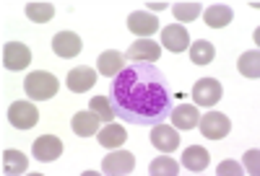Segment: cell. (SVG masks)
Masks as SVG:
<instances>
[{"label":"cell","mask_w":260,"mask_h":176,"mask_svg":"<svg viewBox=\"0 0 260 176\" xmlns=\"http://www.w3.org/2000/svg\"><path fill=\"white\" fill-rule=\"evenodd\" d=\"M110 101L115 117L133 127H154L172 114V85L148 62H130L112 78Z\"/></svg>","instance_id":"1"},{"label":"cell","mask_w":260,"mask_h":176,"mask_svg":"<svg viewBox=\"0 0 260 176\" xmlns=\"http://www.w3.org/2000/svg\"><path fill=\"white\" fill-rule=\"evenodd\" d=\"M24 88H26V94L34 99V101H47L57 94V88H60V80L47 73V70H34L26 75L24 80Z\"/></svg>","instance_id":"2"},{"label":"cell","mask_w":260,"mask_h":176,"mask_svg":"<svg viewBox=\"0 0 260 176\" xmlns=\"http://www.w3.org/2000/svg\"><path fill=\"white\" fill-rule=\"evenodd\" d=\"M221 94H224V88L216 78H201L192 85V101H195V106H203V109L216 106L221 101Z\"/></svg>","instance_id":"3"},{"label":"cell","mask_w":260,"mask_h":176,"mask_svg":"<svg viewBox=\"0 0 260 176\" xmlns=\"http://www.w3.org/2000/svg\"><path fill=\"white\" fill-rule=\"evenodd\" d=\"M8 122L16 129H31L39 122V109L31 101H13L8 109Z\"/></svg>","instance_id":"4"},{"label":"cell","mask_w":260,"mask_h":176,"mask_svg":"<svg viewBox=\"0 0 260 176\" xmlns=\"http://www.w3.org/2000/svg\"><path fill=\"white\" fill-rule=\"evenodd\" d=\"M198 127L203 132V138L206 140H221L229 135V129H232V122L229 117H224L221 112H208L198 119Z\"/></svg>","instance_id":"5"},{"label":"cell","mask_w":260,"mask_h":176,"mask_svg":"<svg viewBox=\"0 0 260 176\" xmlns=\"http://www.w3.org/2000/svg\"><path fill=\"white\" fill-rule=\"evenodd\" d=\"M159 57H161V47L154 39H138V41L130 44L127 52H125V60H130V62H148V65H154Z\"/></svg>","instance_id":"6"},{"label":"cell","mask_w":260,"mask_h":176,"mask_svg":"<svg viewBox=\"0 0 260 176\" xmlns=\"http://www.w3.org/2000/svg\"><path fill=\"white\" fill-rule=\"evenodd\" d=\"M31 62V50L21 41H8L3 47V68L8 70H26Z\"/></svg>","instance_id":"7"},{"label":"cell","mask_w":260,"mask_h":176,"mask_svg":"<svg viewBox=\"0 0 260 176\" xmlns=\"http://www.w3.org/2000/svg\"><path fill=\"white\" fill-rule=\"evenodd\" d=\"M151 145L161 153H172L180 148V129H175L172 124H154L151 127Z\"/></svg>","instance_id":"8"},{"label":"cell","mask_w":260,"mask_h":176,"mask_svg":"<svg viewBox=\"0 0 260 176\" xmlns=\"http://www.w3.org/2000/svg\"><path fill=\"white\" fill-rule=\"evenodd\" d=\"M159 26H161L159 18L154 13H148V11H136V13L127 16V29L133 34H138L141 39H151Z\"/></svg>","instance_id":"9"},{"label":"cell","mask_w":260,"mask_h":176,"mask_svg":"<svg viewBox=\"0 0 260 176\" xmlns=\"http://www.w3.org/2000/svg\"><path fill=\"white\" fill-rule=\"evenodd\" d=\"M31 150H34V158H37V161L50 163V161H57V158L62 156L65 148H62V140H60V138H55V135H42V138L34 140Z\"/></svg>","instance_id":"10"},{"label":"cell","mask_w":260,"mask_h":176,"mask_svg":"<svg viewBox=\"0 0 260 176\" xmlns=\"http://www.w3.org/2000/svg\"><path fill=\"white\" fill-rule=\"evenodd\" d=\"M81 50H83V41H81V36L73 34V31H60V34L52 36V52H55L57 57L71 60V57H78Z\"/></svg>","instance_id":"11"},{"label":"cell","mask_w":260,"mask_h":176,"mask_svg":"<svg viewBox=\"0 0 260 176\" xmlns=\"http://www.w3.org/2000/svg\"><path fill=\"white\" fill-rule=\"evenodd\" d=\"M133 168H136V158H133V153H127V150H115L102 161V171L112 173V176H125Z\"/></svg>","instance_id":"12"},{"label":"cell","mask_w":260,"mask_h":176,"mask_svg":"<svg viewBox=\"0 0 260 176\" xmlns=\"http://www.w3.org/2000/svg\"><path fill=\"white\" fill-rule=\"evenodd\" d=\"M99 124H102V119L91 112V109H86V112H76L73 119H71V129L76 132L78 138H91V135H96V132L102 129Z\"/></svg>","instance_id":"13"},{"label":"cell","mask_w":260,"mask_h":176,"mask_svg":"<svg viewBox=\"0 0 260 176\" xmlns=\"http://www.w3.org/2000/svg\"><path fill=\"white\" fill-rule=\"evenodd\" d=\"M65 83H68V88L73 94H83L89 91V88H94L96 83V70H91L89 65H81V68H73L68 73V78H65Z\"/></svg>","instance_id":"14"},{"label":"cell","mask_w":260,"mask_h":176,"mask_svg":"<svg viewBox=\"0 0 260 176\" xmlns=\"http://www.w3.org/2000/svg\"><path fill=\"white\" fill-rule=\"evenodd\" d=\"M161 47L169 52H185L190 47V34L185 26H164L161 29Z\"/></svg>","instance_id":"15"},{"label":"cell","mask_w":260,"mask_h":176,"mask_svg":"<svg viewBox=\"0 0 260 176\" xmlns=\"http://www.w3.org/2000/svg\"><path fill=\"white\" fill-rule=\"evenodd\" d=\"M172 127L185 132V129H192V127H198V119H201V112L195 109L192 104H180L172 109Z\"/></svg>","instance_id":"16"},{"label":"cell","mask_w":260,"mask_h":176,"mask_svg":"<svg viewBox=\"0 0 260 176\" xmlns=\"http://www.w3.org/2000/svg\"><path fill=\"white\" fill-rule=\"evenodd\" d=\"M122 68H125V55L117 50H107L96 60V73L104 78H115L117 73H122Z\"/></svg>","instance_id":"17"},{"label":"cell","mask_w":260,"mask_h":176,"mask_svg":"<svg viewBox=\"0 0 260 176\" xmlns=\"http://www.w3.org/2000/svg\"><path fill=\"white\" fill-rule=\"evenodd\" d=\"M96 138H99V145H104V148H120L127 140V129L117 122H107L96 132Z\"/></svg>","instance_id":"18"},{"label":"cell","mask_w":260,"mask_h":176,"mask_svg":"<svg viewBox=\"0 0 260 176\" xmlns=\"http://www.w3.org/2000/svg\"><path fill=\"white\" fill-rule=\"evenodd\" d=\"M208 163H211V156H208V150L201 148V145H190L182 153V166L187 171H206Z\"/></svg>","instance_id":"19"},{"label":"cell","mask_w":260,"mask_h":176,"mask_svg":"<svg viewBox=\"0 0 260 176\" xmlns=\"http://www.w3.org/2000/svg\"><path fill=\"white\" fill-rule=\"evenodd\" d=\"M203 18H206V24H208L211 29H224V26L232 24L234 11H232L229 6H208L206 13H203Z\"/></svg>","instance_id":"20"},{"label":"cell","mask_w":260,"mask_h":176,"mask_svg":"<svg viewBox=\"0 0 260 176\" xmlns=\"http://www.w3.org/2000/svg\"><path fill=\"white\" fill-rule=\"evenodd\" d=\"M26 168H29V161L21 150H16V148L3 150V173L16 176V173H26Z\"/></svg>","instance_id":"21"},{"label":"cell","mask_w":260,"mask_h":176,"mask_svg":"<svg viewBox=\"0 0 260 176\" xmlns=\"http://www.w3.org/2000/svg\"><path fill=\"white\" fill-rule=\"evenodd\" d=\"M216 57V50H213V44L206 41V39H198V41H192V47H190V60L192 65H211Z\"/></svg>","instance_id":"22"},{"label":"cell","mask_w":260,"mask_h":176,"mask_svg":"<svg viewBox=\"0 0 260 176\" xmlns=\"http://www.w3.org/2000/svg\"><path fill=\"white\" fill-rule=\"evenodd\" d=\"M237 70H240L245 78L257 80L260 78V55H257V50H250L237 60Z\"/></svg>","instance_id":"23"},{"label":"cell","mask_w":260,"mask_h":176,"mask_svg":"<svg viewBox=\"0 0 260 176\" xmlns=\"http://www.w3.org/2000/svg\"><path fill=\"white\" fill-rule=\"evenodd\" d=\"M148 173L151 176H177L180 173V166H177L175 158H169L167 153H164V156H159V158H154V161L148 163Z\"/></svg>","instance_id":"24"},{"label":"cell","mask_w":260,"mask_h":176,"mask_svg":"<svg viewBox=\"0 0 260 176\" xmlns=\"http://www.w3.org/2000/svg\"><path fill=\"white\" fill-rule=\"evenodd\" d=\"M52 16H55L52 3H26V18L34 24H47Z\"/></svg>","instance_id":"25"},{"label":"cell","mask_w":260,"mask_h":176,"mask_svg":"<svg viewBox=\"0 0 260 176\" xmlns=\"http://www.w3.org/2000/svg\"><path fill=\"white\" fill-rule=\"evenodd\" d=\"M89 109H91V112H94L104 124L115 119V109H112L110 96H94V99H91V104H89Z\"/></svg>","instance_id":"26"},{"label":"cell","mask_w":260,"mask_h":176,"mask_svg":"<svg viewBox=\"0 0 260 176\" xmlns=\"http://www.w3.org/2000/svg\"><path fill=\"white\" fill-rule=\"evenodd\" d=\"M172 13H175L180 24H190V21L201 16V3H177V6H172Z\"/></svg>","instance_id":"27"},{"label":"cell","mask_w":260,"mask_h":176,"mask_svg":"<svg viewBox=\"0 0 260 176\" xmlns=\"http://www.w3.org/2000/svg\"><path fill=\"white\" fill-rule=\"evenodd\" d=\"M245 173H252V176L260 173V150L257 148L245 153Z\"/></svg>","instance_id":"28"},{"label":"cell","mask_w":260,"mask_h":176,"mask_svg":"<svg viewBox=\"0 0 260 176\" xmlns=\"http://www.w3.org/2000/svg\"><path fill=\"white\" fill-rule=\"evenodd\" d=\"M216 173H219V176H240L245 171H242V166L237 161H221L219 166H216Z\"/></svg>","instance_id":"29"},{"label":"cell","mask_w":260,"mask_h":176,"mask_svg":"<svg viewBox=\"0 0 260 176\" xmlns=\"http://www.w3.org/2000/svg\"><path fill=\"white\" fill-rule=\"evenodd\" d=\"M167 6H169V3H148V13H151V11H164Z\"/></svg>","instance_id":"30"}]
</instances>
